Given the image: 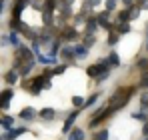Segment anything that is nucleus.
I'll return each mask as SVG.
<instances>
[{"label":"nucleus","mask_w":148,"mask_h":140,"mask_svg":"<svg viewBox=\"0 0 148 140\" xmlns=\"http://www.w3.org/2000/svg\"><path fill=\"white\" fill-rule=\"evenodd\" d=\"M132 94V88H124V90H118V92L112 96V100H110V106H108V110L110 112H114V110H118V108H122L124 104L128 102V96Z\"/></svg>","instance_id":"obj_1"},{"label":"nucleus","mask_w":148,"mask_h":140,"mask_svg":"<svg viewBox=\"0 0 148 140\" xmlns=\"http://www.w3.org/2000/svg\"><path fill=\"white\" fill-rule=\"evenodd\" d=\"M108 72V62L106 64H94V66H88V76L92 78H100L102 74Z\"/></svg>","instance_id":"obj_2"},{"label":"nucleus","mask_w":148,"mask_h":140,"mask_svg":"<svg viewBox=\"0 0 148 140\" xmlns=\"http://www.w3.org/2000/svg\"><path fill=\"white\" fill-rule=\"evenodd\" d=\"M26 0H16V6H14V12H12V16H14V20H18L20 18V14H22V10L26 8Z\"/></svg>","instance_id":"obj_3"},{"label":"nucleus","mask_w":148,"mask_h":140,"mask_svg":"<svg viewBox=\"0 0 148 140\" xmlns=\"http://www.w3.org/2000/svg\"><path fill=\"white\" fill-rule=\"evenodd\" d=\"M22 132H24V128H14L12 132H6V134H4V138H2V140H12V138H16V136H20Z\"/></svg>","instance_id":"obj_4"},{"label":"nucleus","mask_w":148,"mask_h":140,"mask_svg":"<svg viewBox=\"0 0 148 140\" xmlns=\"http://www.w3.org/2000/svg\"><path fill=\"white\" fill-rule=\"evenodd\" d=\"M12 96H14L12 90H4V92H2V108H8V102H10Z\"/></svg>","instance_id":"obj_5"},{"label":"nucleus","mask_w":148,"mask_h":140,"mask_svg":"<svg viewBox=\"0 0 148 140\" xmlns=\"http://www.w3.org/2000/svg\"><path fill=\"white\" fill-rule=\"evenodd\" d=\"M76 116H78V112H74V114H70V116H68V120L64 122V132H70V126L74 124V120H76Z\"/></svg>","instance_id":"obj_6"},{"label":"nucleus","mask_w":148,"mask_h":140,"mask_svg":"<svg viewBox=\"0 0 148 140\" xmlns=\"http://www.w3.org/2000/svg\"><path fill=\"white\" fill-rule=\"evenodd\" d=\"M70 140H84V132L80 128H74L72 132H70Z\"/></svg>","instance_id":"obj_7"},{"label":"nucleus","mask_w":148,"mask_h":140,"mask_svg":"<svg viewBox=\"0 0 148 140\" xmlns=\"http://www.w3.org/2000/svg\"><path fill=\"white\" fill-rule=\"evenodd\" d=\"M34 114H36V112H34V108H24L20 116L24 118V120H32V118H34Z\"/></svg>","instance_id":"obj_8"},{"label":"nucleus","mask_w":148,"mask_h":140,"mask_svg":"<svg viewBox=\"0 0 148 140\" xmlns=\"http://www.w3.org/2000/svg\"><path fill=\"white\" fill-rule=\"evenodd\" d=\"M86 54H88L86 46H76V48H74V56H78V58H84Z\"/></svg>","instance_id":"obj_9"},{"label":"nucleus","mask_w":148,"mask_h":140,"mask_svg":"<svg viewBox=\"0 0 148 140\" xmlns=\"http://www.w3.org/2000/svg\"><path fill=\"white\" fill-rule=\"evenodd\" d=\"M40 116L44 118V120H52V118H54V110H52V108H44V110L40 112Z\"/></svg>","instance_id":"obj_10"},{"label":"nucleus","mask_w":148,"mask_h":140,"mask_svg":"<svg viewBox=\"0 0 148 140\" xmlns=\"http://www.w3.org/2000/svg\"><path fill=\"white\" fill-rule=\"evenodd\" d=\"M118 20H120V24H128L130 22V12H120L118 14Z\"/></svg>","instance_id":"obj_11"},{"label":"nucleus","mask_w":148,"mask_h":140,"mask_svg":"<svg viewBox=\"0 0 148 140\" xmlns=\"http://www.w3.org/2000/svg\"><path fill=\"white\" fill-rule=\"evenodd\" d=\"M12 124H14V118L12 116H4L2 118V126H4V128H10Z\"/></svg>","instance_id":"obj_12"},{"label":"nucleus","mask_w":148,"mask_h":140,"mask_svg":"<svg viewBox=\"0 0 148 140\" xmlns=\"http://www.w3.org/2000/svg\"><path fill=\"white\" fill-rule=\"evenodd\" d=\"M76 36H78V32H76V30H72V28L64 32V38H68V40H72V38H76Z\"/></svg>","instance_id":"obj_13"},{"label":"nucleus","mask_w":148,"mask_h":140,"mask_svg":"<svg viewBox=\"0 0 148 140\" xmlns=\"http://www.w3.org/2000/svg\"><path fill=\"white\" fill-rule=\"evenodd\" d=\"M96 20H88V24H86V28H88V34H92L94 30H96Z\"/></svg>","instance_id":"obj_14"},{"label":"nucleus","mask_w":148,"mask_h":140,"mask_svg":"<svg viewBox=\"0 0 148 140\" xmlns=\"http://www.w3.org/2000/svg\"><path fill=\"white\" fill-rule=\"evenodd\" d=\"M108 62H110V64H112V66H118V64H120V60H118V56H116V54H114V52H112V54H110V58H108Z\"/></svg>","instance_id":"obj_15"},{"label":"nucleus","mask_w":148,"mask_h":140,"mask_svg":"<svg viewBox=\"0 0 148 140\" xmlns=\"http://www.w3.org/2000/svg\"><path fill=\"white\" fill-rule=\"evenodd\" d=\"M4 78H6V82H10V84H14V82H16V72H8V74H6Z\"/></svg>","instance_id":"obj_16"},{"label":"nucleus","mask_w":148,"mask_h":140,"mask_svg":"<svg viewBox=\"0 0 148 140\" xmlns=\"http://www.w3.org/2000/svg\"><path fill=\"white\" fill-rule=\"evenodd\" d=\"M72 104H74V106H82V104H86V102H84V98H82V96H74V98H72Z\"/></svg>","instance_id":"obj_17"},{"label":"nucleus","mask_w":148,"mask_h":140,"mask_svg":"<svg viewBox=\"0 0 148 140\" xmlns=\"http://www.w3.org/2000/svg\"><path fill=\"white\" fill-rule=\"evenodd\" d=\"M138 16H140V8H130V20L138 18Z\"/></svg>","instance_id":"obj_18"},{"label":"nucleus","mask_w":148,"mask_h":140,"mask_svg":"<svg viewBox=\"0 0 148 140\" xmlns=\"http://www.w3.org/2000/svg\"><path fill=\"white\" fill-rule=\"evenodd\" d=\"M8 40H10V44H14V46L18 44V36H16V34H10L8 38H4V42H8Z\"/></svg>","instance_id":"obj_19"},{"label":"nucleus","mask_w":148,"mask_h":140,"mask_svg":"<svg viewBox=\"0 0 148 140\" xmlns=\"http://www.w3.org/2000/svg\"><path fill=\"white\" fill-rule=\"evenodd\" d=\"M118 30H120V34H128V32H130V26H128V24H120Z\"/></svg>","instance_id":"obj_20"},{"label":"nucleus","mask_w":148,"mask_h":140,"mask_svg":"<svg viewBox=\"0 0 148 140\" xmlns=\"http://www.w3.org/2000/svg\"><path fill=\"white\" fill-rule=\"evenodd\" d=\"M96 140H108V132H106V130L98 132V134H96Z\"/></svg>","instance_id":"obj_21"},{"label":"nucleus","mask_w":148,"mask_h":140,"mask_svg":"<svg viewBox=\"0 0 148 140\" xmlns=\"http://www.w3.org/2000/svg\"><path fill=\"white\" fill-rule=\"evenodd\" d=\"M132 118H136V120H146V114H144V112H134Z\"/></svg>","instance_id":"obj_22"},{"label":"nucleus","mask_w":148,"mask_h":140,"mask_svg":"<svg viewBox=\"0 0 148 140\" xmlns=\"http://www.w3.org/2000/svg\"><path fill=\"white\" fill-rule=\"evenodd\" d=\"M72 54H74V50H72V48H64V52H62V56H64V58H70Z\"/></svg>","instance_id":"obj_23"},{"label":"nucleus","mask_w":148,"mask_h":140,"mask_svg":"<svg viewBox=\"0 0 148 140\" xmlns=\"http://www.w3.org/2000/svg\"><path fill=\"white\" fill-rule=\"evenodd\" d=\"M44 22H46V24H52V14H50V10H46V12H44Z\"/></svg>","instance_id":"obj_24"},{"label":"nucleus","mask_w":148,"mask_h":140,"mask_svg":"<svg viewBox=\"0 0 148 140\" xmlns=\"http://www.w3.org/2000/svg\"><path fill=\"white\" fill-rule=\"evenodd\" d=\"M96 98H98V94H92V96H90V98L86 100V106H90V104H94V102H96Z\"/></svg>","instance_id":"obj_25"},{"label":"nucleus","mask_w":148,"mask_h":140,"mask_svg":"<svg viewBox=\"0 0 148 140\" xmlns=\"http://www.w3.org/2000/svg\"><path fill=\"white\" fill-rule=\"evenodd\" d=\"M138 68H140V70H146L148 68V60H138Z\"/></svg>","instance_id":"obj_26"},{"label":"nucleus","mask_w":148,"mask_h":140,"mask_svg":"<svg viewBox=\"0 0 148 140\" xmlns=\"http://www.w3.org/2000/svg\"><path fill=\"white\" fill-rule=\"evenodd\" d=\"M114 6H116V0H108L106 2V10H112Z\"/></svg>","instance_id":"obj_27"},{"label":"nucleus","mask_w":148,"mask_h":140,"mask_svg":"<svg viewBox=\"0 0 148 140\" xmlns=\"http://www.w3.org/2000/svg\"><path fill=\"white\" fill-rule=\"evenodd\" d=\"M108 42H110V44H116V42H118V36H116V34H112V36L108 38Z\"/></svg>","instance_id":"obj_28"},{"label":"nucleus","mask_w":148,"mask_h":140,"mask_svg":"<svg viewBox=\"0 0 148 140\" xmlns=\"http://www.w3.org/2000/svg\"><path fill=\"white\" fill-rule=\"evenodd\" d=\"M90 44H94V36H88L86 38V46H90Z\"/></svg>","instance_id":"obj_29"},{"label":"nucleus","mask_w":148,"mask_h":140,"mask_svg":"<svg viewBox=\"0 0 148 140\" xmlns=\"http://www.w3.org/2000/svg\"><path fill=\"white\" fill-rule=\"evenodd\" d=\"M142 86H148V74H144V78H142V82H140Z\"/></svg>","instance_id":"obj_30"},{"label":"nucleus","mask_w":148,"mask_h":140,"mask_svg":"<svg viewBox=\"0 0 148 140\" xmlns=\"http://www.w3.org/2000/svg\"><path fill=\"white\" fill-rule=\"evenodd\" d=\"M64 72V66H60V68H54V74H62Z\"/></svg>","instance_id":"obj_31"},{"label":"nucleus","mask_w":148,"mask_h":140,"mask_svg":"<svg viewBox=\"0 0 148 140\" xmlns=\"http://www.w3.org/2000/svg\"><path fill=\"white\" fill-rule=\"evenodd\" d=\"M142 104H144V106H148V94H144V96H142Z\"/></svg>","instance_id":"obj_32"},{"label":"nucleus","mask_w":148,"mask_h":140,"mask_svg":"<svg viewBox=\"0 0 148 140\" xmlns=\"http://www.w3.org/2000/svg\"><path fill=\"white\" fill-rule=\"evenodd\" d=\"M144 134H146V136H148V122H146V124H144Z\"/></svg>","instance_id":"obj_33"},{"label":"nucleus","mask_w":148,"mask_h":140,"mask_svg":"<svg viewBox=\"0 0 148 140\" xmlns=\"http://www.w3.org/2000/svg\"><path fill=\"white\" fill-rule=\"evenodd\" d=\"M124 4H126V6H130V4H132V0H122Z\"/></svg>","instance_id":"obj_34"},{"label":"nucleus","mask_w":148,"mask_h":140,"mask_svg":"<svg viewBox=\"0 0 148 140\" xmlns=\"http://www.w3.org/2000/svg\"><path fill=\"white\" fill-rule=\"evenodd\" d=\"M144 8H146V10H148V2H146V4H144Z\"/></svg>","instance_id":"obj_35"},{"label":"nucleus","mask_w":148,"mask_h":140,"mask_svg":"<svg viewBox=\"0 0 148 140\" xmlns=\"http://www.w3.org/2000/svg\"><path fill=\"white\" fill-rule=\"evenodd\" d=\"M146 48H148V44H146Z\"/></svg>","instance_id":"obj_36"},{"label":"nucleus","mask_w":148,"mask_h":140,"mask_svg":"<svg viewBox=\"0 0 148 140\" xmlns=\"http://www.w3.org/2000/svg\"><path fill=\"white\" fill-rule=\"evenodd\" d=\"M146 140H148V138H146Z\"/></svg>","instance_id":"obj_37"}]
</instances>
